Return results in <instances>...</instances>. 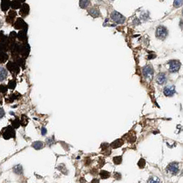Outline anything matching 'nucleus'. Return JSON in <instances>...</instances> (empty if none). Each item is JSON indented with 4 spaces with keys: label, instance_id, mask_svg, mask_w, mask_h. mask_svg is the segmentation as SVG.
<instances>
[{
    "label": "nucleus",
    "instance_id": "1",
    "mask_svg": "<svg viewBox=\"0 0 183 183\" xmlns=\"http://www.w3.org/2000/svg\"><path fill=\"white\" fill-rule=\"evenodd\" d=\"M154 69L151 65H147L143 68V74L147 80L152 81L154 77Z\"/></svg>",
    "mask_w": 183,
    "mask_h": 183
},
{
    "label": "nucleus",
    "instance_id": "2",
    "mask_svg": "<svg viewBox=\"0 0 183 183\" xmlns=\"http://www.w3.org/2000/svg\"><path fill=\"white\" fill-rule=\"evenodd\" d=\"M2 135L5 140H8L10 138H15V131L11 126H8L3 129Z\"/></svg>",
    "mask_w": 183,
    "mask_h": 183
},
{
    "label": "nucleus",
    "instance_id": "3",
    "mask_svg": "<svg viewBox=\"0 0 183 183\" xmlns=\"http://www.w3.org/2000/svg\"><path fill=\"white\" fill-rule=\"evenodd\" d=\"M168 36L167 29L164 26H160L157 28L156 30V37L159 39H164Z\"/></svg>",
    "mask_w": 183,
    "mask_h": 183
},
{
    "label": "nucleus",
    "instance_id": "4",
    "mask_svg": "<svg viewBox=\"0 0 183 183\" xmlns=\"http://www.w3.org/2000/svg\"><path fill=\"white\" fill-rule=\"evenodd\" d=\"M111 18L114 22L118 24H122L125 21V17L121 14L120 12L117 11H114L111 13Z\"/></svg>",
    "mask_w": 183,
    "mask_h": 183
},
{
    "label": "nucleus",
    "instance_id": "5",
    "mask_svg": "<svg viewBox=\"0 0 183 183\" xmlns=\"http://www.w3.org/2000/svg\"><path fill=\"white\" fill-rule=\"evenodd\" d=\"M169 72L172 73H175V72H178V70L180 68L181 63L178 60H172L169 62Z\"/></svg>",
    "mask_w": 183,
    "mask_h": 183
},
{
    "label": "nucleus",
    "instance_id": "6",
    "mask_svg": "<svg viewBox=\"0 0 183 183\" xmlns=\"http://www.w3.org/2000/svg\"><path fill=\"white\" fill-rule=\"evenodd\" d=\"M167 170L169 172H170L171 173L175 175V174H177L178 172H179V164L176 162H173V163H170L167 167Z\"/></svg>",
    "mask_w": 183,
    "mask_h": 183
},
{
    "label": "nucleus",
    "instance_id": "7",
    "mask_svg": "<svg viewBox=\"0 0 183 183\" xmlns=\"http://www.w3.org/2000/svg\"><path fill=\"white\" fill-rule=\"evenodd\" d=\"M15 27L17 29H22V30H26L28 26L27 24L26 23V22L21 18H18L15 21Z\"/></svg>",
    "mask_w": 183,
    "mask_h": 183
},
{
    "label": "nucleus",
    "instance_id": "8",
    "mask_svg": "<svg viewBox=\"0 0 183 183\" xmlns=\"http://www.w3.org/2000/svg\"><path fill=\"white\" fill-rule=\"evenodd\" d=\"M7 68L9 71H10L11 72L15 73V74H17L19 72V67L18 66V64H17L15 63H8L7 64Z\"/></svg>",
    "mask_w": 183,
    "mask_h": 183
},
{
    "label": "nucleus",
    "instance_id": "9",
    "mask_svg": "<svg viewBox=\"0 0 183 183\" xmlns=\"http://www.w3.org/2000/svg\"><path fill=\"white\" fill-rule=\"evenodd\" d=\"M175 92V87L173 86H169L164 87V94L166 96H172Z\"/></svg>",
    "mask_w": 183,
    "mask_h": 183
},
{
    "label": "nucleus",
    "instance_id": "10",
    "mask_svg": "<svg viewBox=\"0 0 183 183\" xmlns=\"http://www.w3.org/2000/svg\"><path fill=\"white\" fill-rule=\"evenodd\" d=\"M167 81V77L166 74L164 73H159L158 74L157 77H156V82L157 83H158L159 85H163L164 83H165Z\"/></svg>",
    "mask_w": 183,
    "mask_h": 183
},
{
    "label": "nucleus",
    "instance_id": "11",
    "mask_svg": "<svg viewBox=\"0 0 183 183\" xmlns=\"http://www.w3.org/2000/svg\"><path fill=\"white\" fill-rule=\"evenodd\" d=\"M30 11V7L28 6V4H23L21 6V9H20V15L23 17H26L28 15Z\"/></svg>",
    "mask_w": 183,
    "mask_h": 183
},
{
    "label": "nucleus",
    "instance_id": "12",
    "mask_svg": "<svg viewBox=\"0 0 183 183\" xmlns=\"http://www.w3.org/2000/svg\"><path fill=\"white\" fill-rule=\"evenodd\" d=\"M19 51H20V52L25 57H27L28 55V53H29V51H30V48H29V46L28 44H26V45H22L19 46Z\"/></svg>",
    "mask_w": 183,
    "mask_h": 183
},
{
    "label": "nucleus",
    "instance_id": "13",
    "mask_svg": "<svg viewBox=\"0 0 183 183\" xmlns=\"http://www.w3.org/2000/svg\"><path fill=\"white\" fill-rule=\"evenodd\" d=\"M10 0H1V8L3 11L8 10L10 7Z\"/></svg>",
    "mask_w": 183,
    "mask_h": 183
},
{
    "label": "nucleus",
    "instance_id": "14",
    "mask_svg": "<svg viewBox=\"0 0 183 183\" xmlns=\"http://www.w3.org/2000/svg\"><path fill=\"white\" fill-rule=\"evenodd\" d=\"M17 37L18 39L22 41H25L27 40V33H26V30H22L21 31L19 32L18 35H17Z\"/></svg>",
    "mask_w": 183,
    "mask_h": 183
},
{
    "label": "nucleus",
    "instance_id": "15",
    "mask_svg": "<svg viewBox=\"0 0 183 183\" xmlns=\"http://www.w3.org/2000/svg\"><path fill=\"white\" fill-rule=\"evenodd\" d=\"M123 143H124V142L122 139H117L115 141H114L113 143L111 144V147L114 149L118 148V147H121L123 144Z\"/></svg>",
    "mask_w": 183,
    "mask_h": 183
},
{
    "label": "nucleus",
    "instance_id": "16",
    "mask_svg": "<svg viewBox=\"0 0 183 183\" xmlns=\"http://www.w3.org/2000/svg\"><path fill=\"white\" fill-rule=\"evenodd\" d=\"M89 13L93 17H98L100 16V12L96 8H92L89 10Z\"/></svg>",
    "mask_w": 183,
    "mask_h": 183
},
{
    "label": "nucleus",
    "instance_id": "17",
    "mask_svg": "<svg viewBox=\"0 0 183 183\" xmlns=\"http://www.w3.org/2000/svg\"><path fill=\"white\" fill-rule=\"evenodd\" d=\"M6 77H7L6 70L2 67H0V81H4V79L6 78Z\"/></svg>",
    "mask_w": 183,
    "mask_h": 183
},
{
    "label": "nucleus",
    "instance_id": "18",
    "mask_svg": "<svg viewBox=\"0 0 183 183\" xmlns=\"http://www.w3.org/2000/svg\"><path fill=\"white\" fill-rule=\"evenodd\" d=\"M32 147L37 149V150H39L41 149H42L44 147V144L43 142L41 141H35L32 143Z\"/></svg>",
    "mask_w": 183,
    "mask_h": 183
},
{
    "label": "nucleus",
    "instance_id": "19",
    "mask_svg": "<svg viewBox=\"0 0 183 183\" xmlns=\"http://www.w3.org/2000/svg\"><path fill=\"white\" fill-rule=\"evenodd\" d=\"M8 58V56L6 53L4 52H0V63H5Z\"/></svg>",
    "mask_w": 183,
    "mask_h": 183
},
{
    "label": "nucleus",
    "instance_id": "20",
    "mask_svg": "<svg viewBox=\"0 0 183 183\" xmlns=\"http://www.w3.org/2000/svg\"><path fill=\"white\" fill-rule=\"evenodd\" d=\"M89 4H90L89 0H79V6L81 8L85 9L89 6Z\"/></svg>",
    "mask_w": 183,
    "mask_h": 183
},
{
    "label": "nucleus",
    "instance_id": "21",
    "mask_svg": "<svg viewBox=\"0 0 183 183\" xmlns=\"http://www.w3.org/2000/svg\"><path fill=\"white\" fill-rule=\"evenodd\" d=\"M10 6L13 9H17L21 7V2L19 0H13L10 3Z\"/></svg>",
    "mask_w": 183,
    "mask_h": 183
},
{
    "label": "nucleus",
    "instance_id": "22",
    "mask_svg": "<svg viewBox=\"0 0 183 183\" xmlns=\"http://www.w3.org/2000/svg\"><path fill=\"white\" fill-rule=\"evenodd\" d=\"M13 172L17 174H21L23 173V168L21 167V165L18 164V165L15 166L13 168Z\"/></svg>",
    "mask_w": 183,
    "mask_h": 183
},
{
    "label": "nucleus",
    "instance_id": "23",
    "mask_svg": "<svg viewBox=\"0 0 183 183\" xmlns=\"http://www.w3.org/2000/svg\"><path fill=\"white\" fill-rule=\"evenodd\" d=\"M28 123V118L26 115H22L21 117V121H20V125L22 126H26Z\"/></svg>",
    "mask_w": 183,
    "mask_h": 183
},
{
    "label": "nucleus",
    "instance_id": "24",
    "mask_svg": "<svg viewBox=\"0 0 183 183\" xmlns=\"http://www.w3.org/2000/svg\"><path fill=\"white\" fill-rule=\"evenodd\" d=\"M100 175H101L102 179H107V178L110 177V173L107 172V171L103 170V171L100 172Z\"/></svg>",
    "mask_w": 183,
    "mask_h": 183
},
{
    "label": "nucleus",
    "instance_id": "25",
    "mask_svg": "<svg viewBox=\"0 0 183 183\" xmlns=\"http://www.w3.org/2000/svg\"><path fill=\"white\" fill-rule=\"evenodd\" d=\"M12 126L14 129H17L19 128V127L20 126V121H19V119L16 118L14 121H12Z\"/></svg>",
    "mask_w": 183,
    "mask_h": 183
},
{
    "label": "nucleus",
    "instance_id": "26",
    "mask_svg": "<svg viewBox=\"0 0 183 183\" xmlns=\"http://www.w3.org/2000/svg\"><path fill=\"white\" fill-rule=\"evenodd\" d=\"M147 183H160V180L158 177L153 176L149 178Z\"/></svg>",
    "mask_w": 183,
    "mask_h": 183
},
{
    "label": "nucleus",
    "instance_id": "27",
    "mask_svg": "<svg viewBox=\"0 0 183 183\" xmlns=\"http://www.w3.org/2000/svg\"><path fill=\"white\" fill-rule=\"evenodd\" d=\"M113 161L114 164H119L122 163V156H116L113 158Z\"/></svg>",
    "mask_w": 183,
    "mask_h": 183
},
{
    "label": "nucleus",
    "instance_id": "28",
    "mask_svg": "<svg viewBox=\"0 0 183 183\" xmlns=\"http://www.w3.org/2000/svg\"><path fill=\"white\" fill-rule=\"evenodd\" d=\"M173 5L175 8H179L183 5V0H175Z\"/></svg>",
    "mask_w": 183,
    "mask_h": 183
},
{
    "label": "nucleus",
    "instance_id": "29",
    "mask_svg": "<svg viewBox=\"0 0 183 183\" xmlns=\"http://www.w3.org/2000/svg\"><path fill=\"white\" fill-rule=\"evenodd\" d=\"M145 164H146V163H145V160L143 159V158H141V159H140V160L138 161V167L140 168H143L145 166Z\"/></svg>",
    "mask_w": 183,
    "mask_h": 183
},
{
    "label": "nucleus",
    "instance_id": "30",
    "mask_svg": "<svg viewBox=\"0 0 183 183\" xmlns=\"http://www.w3.org/2000/svg\"><path fill=\"white\" fill-rule=\"evenodd\" d=\"M17 15V13H16L15 11H14V10H11V11H10L9 12V14H8V18H10V19L12 21L13 19L15 17V16Z\"/></svg>",
    "mask_w": 183,
    "mask_h": 183
},
{
    "label": "nucleus",
    "instance_id": "31",
    "mask_svg": "<svg viewBox=\"0 0 183 183\" xmlns=\"http://www.w3.org/2000/svg\"><path fill=\"white\" fill-rule=\"evenodd\" d=\"M8 90V87L4 85H0V92L1 93H6Z\"/></svg>",
    "mask_w": 183,
    "mask_h": 183
},
{
    "label": "nucleus",
    "instance_id": "32",
    "mask_svg": "<svg viewBox=\"0 0 183 183\" xmlns=\"http://www.w3.org/2000/svg\"><path fill=\"white\" fill-rule=\"evenodd\" d=\"M16 86V82L15 81H10L8 83V87L10 89H15Z\"/></svg>",
    "mask_w": 183,
    "mask_h": 183
},
{
    "label": "nucleus",
    "instance_id": "33",
    "mask_svg": "<svg viewBox=\"0 0 183 183\" xmlns=\"http://www.w3.org/2000/svg\"><path fill=\"white\" fill-rule=\"evenodd\" d=\"M17 33H16L15 32H12L10 34V37H9V39H11V40H15V39L17 38Z\"/></svg>",
    "mask_w": 183,
    "mask_h": 183
},
{
    "label": "nucleus",
    "instance_id": "34",
    "mask_svg": "<svg viewBox=\"0 0 183 183\" xmlns=\"http://www.w3.org/2000/svg\"><path fill=\"white\" fill-rule=\"evenodd\" d=\"M6 46L4 43H0V52H4V50H6Z\"/></svg>",
    "mask_w": 183,
    "mask_h": 183
},
{
    "label": "nucleus",
    "instance_id": "35",
    "mask_svg": "<svg viewBox=\"0 0 183 183\" xmlns=\"http://www.w3.org/2000/svg\"><path fill=\"white\" fill-rule=\"evenodd\" d=\"M5 115V112L3 108L0 107V118H1L2 117H4V116Z\"/></svg>",
    "mask_w": 183,
    "mask_h": 183
},
{
    "label": "nucleus",
    "instance_id": "36",
    "mask_svg": "<svg viewBox=\"0 0 183 183\" xmlns=\"http://www.w3.org/2000/svg\"><path fill=\"white\" fill-rule=\"evenodd\" d=\"M114 178H116V179H121V173H115V175H114Z\"/></svg>",
    "mask_w": 183,
    "mask_h": 183
},
{
    "label": "nucleus",
    "instance_id": "37",
    "mask_svg": "<svg viewBox=\"0 0 183 183\" xmlns=\"http://www.w3.org/2000/svg\"><path fill=\"white\" fill-rule=\"evenodd\" d=\"M47 133V129L45 127H42L41 128V134H42V135L44 136V135H46Z\"/></svg>",
    "mask_w": 183,
    "mask_h": 183
},
{
    "label": "nucleus",
    "instance_id": "38",
    "mask_svg": "<svg viewBox=\"0 0 183 183\" xmlns=\"http://www.w3.org/2000/svg\"><path fill=\"white\" fill-rule=\"evenodd\" d=\"M4 35L3 34V32H0V41H3L4 40Z\"/></svg>",
    "mask_w": 183,
    "mask_h": 183
},
{
    "label": "nucleus",
    "instance_id": "39",
    "mask_svg": "<svg viewBox=\"0 0 183 183\" xmlns=\"http://www.w3.org/2000/svg\"><path fill=\"white\" fill-rule=\"evenodd\" d=\"M91 183H99V180L98 179H94Z\"/></svg>",
    "mask_w": 183,
    "mask_h": 183
},
{
    "label": "nucleus",
    "instance_id": "40",
    "mask_svg": "<svg viewBox=\"0 0 183 183\" xmlns=\"http://www.w3.org/2000/svg\"><path fill=\"white\" fill-rule=\"evenodd\" d=\"M19 1L20 2H23V1H24L25 0H19Z\"/></svg>",
    "mask_w": 183,
    "mask_h": 183
}]
</instances>
